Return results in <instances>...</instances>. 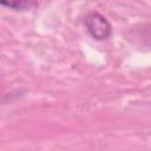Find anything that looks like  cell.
<instances>
[{
    "instance_id": "obj_1",
    "label": "cell",
    "mask_w": 151,
    "mask_h": 151,
    "mask_svg": "<svg viewBox=\"0 0 151 151\" xmlns=\"http://www.w3.org/2000/svg\"><path fill=\"white\" fill-rule=\"evenodd\" d=\"M85 26L88 34L96 40H106L112 34L111 24L98 12H91L86 15Z\"/></svg>"
},
{
    "instance_id": "obj_2",
    "label": "cell",
    "mask_w": 151,
    "mask_h": 151,
    "mask_svg": "<svg viewBox=\"0 0 151 151\" xmlns=\"http://www.w3.org/2000/svg\"><path fill=\"white\" fill-rule=\"evenodd\" d=\"M0 4L4 7L14 9V11H21L26 9L29 6L28 0H0Z\"/></svg>"
}]
</instances>
